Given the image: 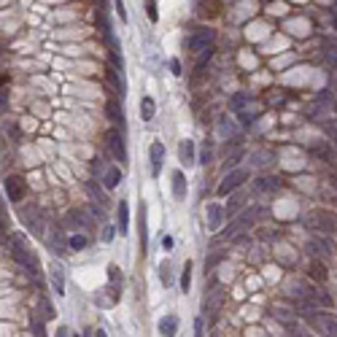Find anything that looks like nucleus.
Returning a JSON list of instances; mask_svg holds the SVG:
<instances>
[{"instance_id": "4c0bfd02", "label": "nucleus", "mask_w": 337, "mask_h": 337, "mask_svg": "<svg viewBox=\"0 0 337 337\" xmlns=\"http://www.w3.org/2000/svg\"><path fill=\"white\" fill-rule=\"evenodd\" d=\"M324 57H326V62L332 65V70H337V49H332V46H326V52H324Z\"/></svg>"}, {"instance_id": "1a4fd4ad", "label": "nucleus", "mask_w": 337, "mask_h": 337, "mask_svg": "<svg viewBox=\"0 0 337 337\" xmlns=\"http://www.w3.org/2000/svg\"><path fill=\"white\" fill-rule=\"evenodd\" d=\"M281 189V178H275V175H262V178L254 181V192L256 194H273Z\"/></svg>"}, {"instance_id": "864d4df0", "label": "nucleus", "mask_w": 337, "mask_h": 337, "mask_svg": "<svg viewBox=\"0 0 337 337\" xmlns=\"http://www.w3.org/2000/svg\"><path fill=\"white\" fill-rule=\"evenodd\" d=\"M335 3H337V0H335Z\"/></svg>"}, {"instance_id": "2f4dec72", "label": "nucleus", "mask_w": 337, "mask_h": 337, "mask_svg": "<svg viewBox=\"0 0 337 337\" xmlns=\"http://www.w3.org/2000/svg\"><path fill=\"white\" fill-rule=\"evenodd\" d=\"M219 132H221V138H227V135H235V132H238V127H235V124L229 122L227 116H221V119H219Z\"/></svg>"}, {"instance_id": "c85d7f7f", "label": "nucleus", "mask_w": 337, "mask_h": 337, "mask_svg": "<svg viewBox=\"0 0 337 337\" xmlns=\"http://www.w3.org/2000/svg\"><path fill=\"white\" fill-rule=\"evenodd\" d=\"M210 57H213V46L203 49V52H200V59H197V65H194V73H203V68L210 62Z\"/></svg>"}, {"instance_id": "8fccbe9b", "label": "nucleus", "mask_w": 337, "mask_h": 337, "mask_svg": "<svg viewBox=\"0 0 337 337\" xmlns=\"http://www.w3.org/2000/svg\"><path fill=\"white\" fill-rule=\"evenodd\" d=\"M57 335H59V337H68V335H70V329H68V326H59Z\"/></svg>"}, {"instance_id": "49530a36", "label": "nucleus", "mask_w": 337, "mask_h": 337, "mask_svg": "<svg viewBox=\"0 0 337 337\" xmlns=\"http://www.w3.org/2000/svg\"><path fill=\"white\" fill-rule=\"evenodd\" d=\"M111 238H113V227H105L103 229V240H105V243H111Z\"/></svg>"}, {"instance_id": "f03ea898", "label": "nucleus", "mask_w": 337, "mask_h": 337, "mask_svg": "<svg viewBox=\"0 0 337 337\" xmlns=\"http://www.w3.org/2000/svg\"><path fill=\"white\" fill-rule=\"evenodd\" d=\"M245 181H248V170H245V168L229 170V173L224 175V181L219 184V194H221V197H227V194L238 192V189L245 184Z\"/></svg>"}, {"instance_id": "bb28decb", "label": "nucleus", "mask_w": 337, "mask_h": 337, "mask_svg": "<svg viewBox=\"0 0 337 337\" xmlns=\"http://www.w3.org/2000/svg\"><path fill=\"white\" fill-rule=\"evenodd\" d=\"M192 289V262H186L184 264V273H181V291H189Z\"/></svg>"}, {"instance_id": "9d476101", "label": "nucleus", "mask_w": 337, "mask_h": 337, "mask_svg": "<svg viewBox=\"0 0 337 337\" xmlns=\"http://www.w3.org/2000/svg\"><path fill=\"white\" fill-rule=\"evenodd\" d=\"M22 221L27 224V229H30L33 235H43V221H41V210H38V208H35V210L27 208V210L22 213Z\"/></svg>"}, {"instance_id": "e433bc0d", "label": "nucleus", "mask_w": 337, "mask_h": 337, "mask_svg": "<svg viewBox=\"0 0 337 337\" xmlns=\"http://www.w3.org/2000/svg\"><path fill=\"white\" fill-rule=\"evenodd\" d=\"M54 310H52V302H49L46 297H41V318H52Z\"/></svg>"}, {"instance_id": "f704fd0d", "label": "nucleus", "mask_w": 337, "mask_h": 337, "mask_svg": "<svg viewBox=\"0 0 337 337\" xmlns=\"http://www.w3.org/2000/svg\"><path fill=\"white\" fill-rule=\"evenodd\" d=\"M89 192L94 194V200L100 203V208H105V205H108V197H105V194L97 189V184H94V181H89Z\"/></svg>"}, {"instance_id": "ddd939ff", "label": "nucleus", "mask_w": 337, "mask_h": 337, "mask_svg": "<svg viewBox=\"0 0 337 337\" xmlns=\"http://www.w3.org/2000/svg\"><path fill=\"white\" fill-rule=\"evenodd\" d=\"M270 316H273V318L278 321V324H283L286 329H294V326H297V313H294V310H286V308H273V310H270Z\"/></svg>"}, {"instance_id": "7ed1b4c3", "label": "nucleus", "mask_w": 337, "mask_h": 337, "mask_svg": "<svg viewBox=\"0 0 337 337\" xmlns=\"http://www.w3.org/2000/svg\"><path fill=\"white\" fill-rule=\"evenodd\" d=\"M3 189H6V197L11 200V203H22V200L27 197V181H24L22 175H6Z\"/></svg>"}, {"instance_id": "aec40b11", "label": "nucleus", "mask_w": 337, "mask_h": 337, "mask_svg": "<svg viewBox=\"0 0 337 337\" xmlns=\"http://www.w3.org/2000/svg\"><path fill=\"white\" fill-rule=\"evenodd\" d=\"M154 113H157V103H154V97L146 94V97L140 100V119H143V122H151Z\"/></svg>"}, {"instance_id": "6e6552de", "label": "nucleus", "mask_w": 337, "mask_h": 337, "mask_svg": "<svg viewBox=\"0 0 337 337\" xmlns=\"http://www.w3.org/2000/svg\"><path fill=\"white\" fill-rule=\"evenodd\" d=\"M310 321H313V326H318L324 335L337 337V318H335V316H329V313H313V316H310Z\"/></svg>"}, {"instance_id": "a211bd4d", "label": "nucleus", "mask_w": 337, "mask_h": 337, "mask_svg": "<svg viewBox=\"0 0 337 337\" xmlns=\"http://www.w3.org/2000/svg\"><path fill=\"white\" fill-rule=\"evenodd\" d=\"M103 184H105V189H116V186L122 184V170L119 168H105L103 170Z\"/></svg>"}, {"instance_id": "603ef678", "label": "nucleus", "mask_w": 337, "mask_h": 337, "mask_svg": "<svg viewBox=\"0 0 337 337\" xmlns=\"http://www.w3.org/2000/svg\"><path fill=\"white\" fill-rule=\"evenodd\" d=\"M335 89H337V78H335Z\"/></svg>"}, {"instance_id": "412c9836", "label": "nucleus", "mask_w": 337, "mask_h": 337, "mask_svg": "<svg viewBox=\"0 0 337 337\" xmlns=\"http://www.w3.org/2000/svg\"><path fill=\"white\" fill-rule=\"evenodd\" d=\"M116 219H119V232L122 235H127V229H130V208H127V203H119V208H116Z\"/></svg>"}, {"instance_id": "393cba45", "label": "nucleus", "mask_w": 337, "mask_h": 337, "mask_svg": "<svg viewBox=\"0 0 337 337\" xmlns=\"http://www.w3.org/2000/svg\"><path fill=\"white\" fill-rule=\"evenodd\" d=\"M149 245V227H146V205H140V251L146 254Z\"/></svg>"}, {"instance_id": "a878e982", "label": "nucleus", "mask_w": 337, "mask_h": 337, "mask_svg": "<svg viewBox=\"0 0 337 337\" xmlns=\"http://www.w3.org/2000/svg\"><path fill=\"white\" fill-rule=\"evenodd\" d=\"M245 105H251V94H235V97L229 100V111H235V113H240Z\"/></svg>"}, {"instance_id": "0eeeda50", "label": "nucleus", "mask_w": 337, "mask_h": 337, "mask_svg": "<svg viewBox=\"0 0 337 337\" xmlns=\"http://www.w3.org/2000/svg\"><path fill=\"white\" fill-rule=\"evenodd\" d=\"M308 248H310V254H313L316 259H332V254H335V248H332V240L324 238V235H316V238H310Z\"/></svg>"}, {"instance_id": "39448f33", "label": "nucleus", "mask_w": 337, "mask_h": 337, "mask_svg": "<svg viewBox=\"0 0 337 337\" xmlns=\"http://www.w3.org/2000/svg\"><path fill=\"white\" fill-rule=\"evenodd\" d=\"M213 41H216V33H213V30H197L194 35H189V38H186V49L197 54V52H203V49L213 46Z\"/></svg>"}, {"instance_id": "7c9ffc66", "label": "nucleus", "mask_w": 337, "mask_h": 337, "mask_svg": "<svg viewBox=\"0 0 337 337\" xmlns=\"http://www.w3.org/2000/svg\"><path fill=\"white\" fill-rule=\"evenodd\" d=\"M87 243H89L87 235H70V238H68V245L73 251H84V248H87Z\"/></svg>"}, {"instance_id": "09e8293b", "label": "nucleus", "mask_w": 337, "mask_h": 337, "mask_svg": "<svg viewBox=\"0 0 337 337\" xmlns=\"http://www.w3.org/2000/svg\"><path fill=\"white\" fill-rule=\"evenodd\" d=\"M194 329H197V335H203V318L194 321Z\"/></svg>"}, {"instance_id": "72a5a7b5", "label": "nucleus", "mask_w": 337, "mask_h": 337, "mask_svg": "<svg viewBox=\"0 0 337 337\" xmlns=\"http://www.w3.org/2000/svg\"><path fill=\"white\" fill-rule=\"evenodd\" d=\"M159 281H162L165 286H170V281H173V270H170L168 262H162V264H159Z\"/></svg>"}, {"instance_id": "37998d69", "label": "nucleus", "mask_w": 337, "mask_h": 337, "mask_svg": "<svg viewBox=\"0 0 337 337\" xmlns=\"http://www.w3.org/2000/svg\"><path fill=\"white\" fill-rule=\"evenodd\" d=\"M175 245H173V238L170 235H162V251H173Z\"/></svg>"}, {"instance_id": "a19ab883", "label": "nucleus", "mask_w": 337, "mask_h": 337, "mask_svg": "<svg viewBox=\"0 0 337 337\" xmlns=\"http://www.w3.org/2000/svg\"><path fill=\"white\" fill-rule=\"evenodd\" d=\"M33 335H38V337L46 335V329H43V321H41V318H33Z\"/></svg>"}, {"instance_id": "9b49d317", "label": "nucleus", "mask_w": 337, "mask_h": 337, "mask_svg": "<svg viewBox=\"0 0 337 337\" xmlns=\"http://www.w3.org/2000/svg\"><path fill=\"white\" fill-rule=\"evenodd\" d=\"M178 159H181V165H184V168H192V165L197 162V154H194V143H192L189 138L178 143Z\"/></svg>"}, {"instance_id": "de8ad7c7", "label": "nucleus", "mask_w": 337, "mask_h": 337, "mask_svg": "<svg viewBox=\"0 0 337 337\" xmlns=\"http://www.w3.org/2000/svg\"><path fill=\"white\" fill-rule=\"evenodd\" d=\"M8 81H11V76H8V73H0V89L8 87Z\"/></svg>"}, {"instance_id": "4be33fe9", "label": "nucleus", "mask_w": 337, "mask_h": 337, "mask_svg": "<svg viewBox=\"0 0 337 337\" xmlns=\"http://www.w3.org/2000/svg\"><path fill=\"white\" fill-rule=\"evenodd\" d=\"M308 273H310V278H313L316 283H324V281H326V267H324V262H321V259H313V262H310Z\"/></svg>"}, {"instance_id": "473e14b6", "label": "nucleus", "mask_w": 337, "mask_h": 337, "mask_svg": "<svg viewBox=\"0 0 337 337\" xmlns=\"http://www.w3.org/2000/svg\"><path fill=\"white\" fill-rule=\"evenodd\" d=\"M52 248L54 251H62L65 248V235H62V229H54V232H52Z\"/></svg>"}, {"instance_id": "c03bdc74", "label": "nucleus", "mask_w": 337, "mask_h": 337, "mask_svg": "<svg viewBox=\"0 0 337 337\" xmlns=\"http://www.w3.org/2000/svg\"><path fill=\"white\" fill-rule=\"evenodd\" d=\"M197 162H203V165H208V162H210V149H208V143H205V149H203V154H200Z\"/></svg>"}, {"instance_id": "c9c22d12", "label": "nucleus", "mask_w": 337, "mask_h": 337, "mask_svg": "<svg viewBox=\"0 0 337 337\" xmlns=\"http://www.w3.org/2000/svg\"><path fill=\"white\" fill-rule=\"evenodd\" d=\"M146 14H149V19H151V22H157V19H159L157 0H146Z\"/></svg>"}, {"instance_id": "20e7f679", "label": "nucleus", "mask_w": 337, "mask_h": 337, "mask_svg": "<svg viewBox=\"0 0 337 337\" xmlns=\"http://www.w3.org/2000/svg\"><path fill=\"white\" fill-rule=\"evenodd\" d=\"M308 227H316V232H337V216L335 213H324V210H316L308 216Z\"/></svg>"}, {"instance_id": "4468645a", "label": "nucleus", "mask_w": 337, "mask_h": 337, "mask_svg": "<svg viewBox=\"0 0 337 337\" xmlns=\"http://www.w3.org/2000/svg\"><path fill=\"white\" fill-rule=\"evenodd\" d=\"M149 154H151V173L159 175V170H162V162H165V146L159 143V140H154L151 149H149Z\"/></svg>"}, {"instance_id": "a18cd8bd", "label": "nucleus", "mask_w": 337, "mask_h": 337, "mask_svg": "<svg viewBox=\"0 0 337 337\" xmlns=\"http://www.w3.org/2000/svg\"><path fill=\"white\" fill-rule=\"evenodd\" d=\"M170 70H173V76H181V62L178 59H170Z\"/></svg>"}, {"instance_id": "3c124183", "label": "nucleus", "mask_w": 337, "mask_h": 337, "mask_svg": "<svg viewBox=\"0 0 337 337\" xmlns=\"http://www.w3.org/2000/svg\"><path fill=\"white\" fill-rule=\"evenodd\" d=\"M329 135H332V140L337 143V127H329Z\"/></svg>"}, {"instance_id": "79ce46f5", "label": "nucleus", "mask_w": 337, "mask_h": 337, "mask_svg": "<svg viewBox=\"0 0 337 337\" xmlns=\"http://www.w3.org/2000/svg\"><path fill=\"white\" fill-rule=\"evenodd\" d=\"M113 6H116V14L122 17V22H127V11H124V0H113Z\"/></svg>"}, {"instance_id": "dca6fc26", "label": "nucleus", "mask_w": 337, "mask_h": 337, "mask_svg": "<svg viewBox=\"0 0 337 337\" xmlns=\"http://www.w3.org/2000/svg\"><path fill=\"white\" fill-rule=\"evenodd\" d=\"M157 329H159V335H165V337H173L175 332H178V318H175V316H165V318H159Z\"/></svg>"}, {"instance_id": "f8f14e48", "label": "nucleus", "mask_w": 337, "mask_h": 337, "mask_svg": "<svg viewBox=\"0 0 337 337\" xmlns=\"http://www.w3.org/2000/svg\"><path fill=\"white\" fill-rule=\"evenodd\" d=\"M221 224H224V208L219 203L208 205V232H219Z\"/></svg>"}, {"instance_id": "f3484780", "label": "nucleus", "mask_w": 337, "mask_h": 337, "mask_svg": "<svg viewBox=\"0 0 337 337\" xmlns=\"http://www.w3.org/2000/svg\"><path fill=\"white\" fill-rule=\"evenodd\" d=\"M105 111H108L111 122L116 124V127H122V132H124V111L119 108V103H116V100H108V105H105Z\"/></svg>"}, {"instance_id": "c756f323", "label": "nucleus", "mask_w": 337, "mask_h": 337, "mask_svg": "<svg viewBox=\"0 0 337 337\" xmlns=\"http://www.w3.org/2000/svg\"><path fill=\"white\" fill-rule=\"evenodd\" d=\"M270 162H273V151H259V154L251 157V165H254V168H264V165H270Z\"/></svg>"}, {"instance_id": "5701e85b", "label": "nucleus", "mask_w": 337, "mask_h": 337, "mask_svg": "<svg viewBox=\"0 0 337 337\" xmlns=\"http://www.w3.org/2000/svg\"><path fill=\"white\" fill-rule=\"evenodd\" d=\"M313 154H318L324 162H335V151H332L326 143H321V140H316V143H313Z\"/></svg>"}, {"instance_id": "58836bf2", "label": "nucleus", "mask_w": 337, "mask_h": 337, "mask_svg": "<svg viewBox=\"0 0 337 337\" xmlns=\"http://www.w3.org/2000/svg\"><path fill=\"white\" fill-rule=\"evenodd\" d=\"M238 208H243V194H235V197H229V213H235Z\"/></svg>"}, {"instance_id": "b1692460", "label": "nucleus", "mask_w": 337, "mask_h": 337, "mask_svg": "<svg viewBox=\"0 0 337 337\" xmlns=\"http://www.w3.org/2000/svg\"><path fill=\"white\" fill-rule=\"evenodd\" d=\"M305 294H308L316 305H332V300H329V297H326L321 289H316V286H308V289H305Z\"/></svg>"}, {"instance_id": "ea45409f", "label": "nucleus", "mask_w": 337, "mask_h": 337, "mask_svg": "<svg viewBox=\"0 0 337 337\" xmlns=\"http://www.w3.org/2000/svg\"><path fill=\"white\" fill-rule=\"evenodd\" d=\"M6 111H8V92L6 89H0V116H3Z\"/></svg>"}, {"instance_id": "cd10ccee", "label": "nucleus", "mask_w": 337, "mask_h": 337, "mask_svg": "<svg viewBox=\"0 0 337 337\" xmlns=\"http://www.w3.org/2000/svg\"><path fill=\"white\" fill-rule=\"evenodd\" d=\"M200 17H219V3H216V0H210V3H200Z\"/></svg>"}, {"instance_id": "f257e3e1", "label": "nucleus", "mask_w": 337, "mask_h": 337, "mask_svg": "<svg viewBox=\"0 0 337 337\" xmlns=\"http://www.w3.org/2000/svg\"><path fill=\"white\" fill-rule=\"evenodd\" d=\"M8 254H11V259L17 262L19 267H24L27 273H33V275H41V264H38V256H35L33 251H30L19 238H14V240H11V245H8Z\"/></svg>"}, {"instance_id": "423d86ee", "label": "nucleus", "mask_w": 337, "mask_h": 337, "mask_svg": "<svg viewBox=\"0 0 337 337\" xmlns=\"http://www.w3.org/2000/svg\"><path fill=\"white\" fill-rule=\"evenodd\" d=\"M105 146H108V151L113 154L122 165L127 162V149H124V140H122V135H119L116 130H108V132H105Z\"/></svg>"}, {"instance_id": "6ab92c4d", "label": "nucleus", "mask_w": 337, "mask_h": 337, "mask_svg": "<svg viewBox=\"0 0 337 337\" xmlns=\"http://www.w3.org/2000/svg\"><path fill=\"white\" fill-rule=\"evenodd\" d=\"M173 197L175 200H184L186 197V175L181 173V170H175V173H173Z\"/></svg>"}, {"instance_id": "2eb2a0df", "label": "nucleus", "mask_w": 337, "mask_h": 337, "mask_svg": "<svg viewBox=\"0 0 337 337\" xmlns=\"http://www.w3.org/2000/svg\"><path fill=\"white\" fill-rule=\"evenodd\" d=\"M49 278H52L54 291H57V294L62 297V294H65V270H62V264H54L52 273H49Z\"/></svg>"}]
</instances>
